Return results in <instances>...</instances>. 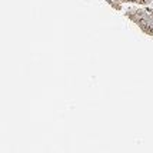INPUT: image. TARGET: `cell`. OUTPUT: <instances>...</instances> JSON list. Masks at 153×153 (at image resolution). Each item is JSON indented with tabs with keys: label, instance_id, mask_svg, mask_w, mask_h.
I'll use <instances>...</instances> for the list:
<instances>
[{
	"label": "cell",
	"instance_id": "1",
	"mask_svg": "<svg viewBox=\"0 0 153 153\" xmlns=\"http://www.w3.org/2000/svg\"><path fill=\"white\" fill-rule=\"evenodd\" d=\"M126 17L133 22L143 33L153 37V9L152 7H132L126 10Z\"/></svg>",
	"mask_w": 153,
	"mask_h": 153
},
{
	"label": "cell",
	"instance_id": "2",
	"mask_svg": "<svg viewBox=\"0 0 153 153\" xmlns=\"http://www.w3.org/2000/svg\"><path fill=\"white\" fill-rule=\"evenodd\" d=\"M120 3H132V4H139V6H150L153 4V0H119Z\"/></svg>",
	"mask_w": 153,
	"mask_h": 153
}]
</instances>
